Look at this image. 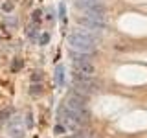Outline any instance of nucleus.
<instances>
[{"label": "nucleus", "instance_id": "obj_6", "mask_svg": "<svg viewBox=\"0 0 147 138\" xmlns=\"http://www.w3.org/2000/svg\"><path fill=\"white\" fill-rule=\"evenodd\" d=\"M72 70L74 74H79V76H86L92 77L96 72L94 64H92L88 59H83V57H72Z\"/></svg>", "mask_w": 147, "mask_h": 138}, {"label": "nucleus", "instance_id": "obj_10", "mask_svg": "<svg viewBox=\"0 0 147 138\" xmlns=\"http://www.w3.org/2000/svg\"><path fill=\"white\" fill-rule=\"evenodd\" d=\"M30 94L31 96H40L42 94V85H40V83H33V85L30 87Z\"/></svg>", "mask_w": 147, "mask_h": 138}, {"label": "nucleus", "instance_id": "obj_11", "mask_svg": "<svg viewBox=\"0 0 147 138\" xmlns=\"http://www.w3.org/2000/svg\"><path fill=\"white\" fill-rule=\"evenodd\" d=\"M48 43H50V33H42V35H40V39H39V44L46 46Z\"/></svg>", "mask_w": 147, "mask_h": 138}, {"label": "nucleus", "instance_id": "obj_15", "mask_svg": "<svg viewBox=\"0 0 147 138\" xmlns=\"http://www.w3.org/2000/svg\"><path fill=\"white\" fill-rule=\"evenodd\" d=\"M40 79V72H35V74H31V81H39Z\"/></svg>", "mask_w": 147, "mask_h": 138}, {"label": "nucleus", "instance_id": "obj_17", "mask_svg": "<svg viewBox=\"0 0 147 138\" xmlns=\"http://www.w3.org/2000/svg\"><path fill=\"white\" fill-rule=\"evenodd\" d=\"M28 125H30V127L33 125V120H31V114H28Z\"/></svg>", "mask_w": 147, "mask_h": 138}, {"label": "nucleus", "instance_id": "obj_14", "mask_svg": "<svg viewBox=\"0 0 147 138\" xmlns=\"http://www.w3.org/2000/svg\"><path fill=\"white\" fill-rule=\"evenodd\" d=\"M2 11H6V13H11V11H13V4H9V2L2 4Z\"/></svg>", "mask_w": 147, "mask_h": 138}, {"label": "nucleus", "instance_id": "obj_16", "mask_svg": "<svg viewBox=\"0 0 147 138\" xmlns=\"http://www.w3.org/2000/svg\"><path fill=\"white\" fill-rule=\"evenodd\" d=\"M39 18H40V11H39V9H37V11L33 13V20L37 22V20H39Z\"/></svg>", "mask_w": 147, "mask_h": 138}, {"label": "nucleus", "instance_id": "obj_7", "mask_svg": "<svg viewBox=\"0 0 147 138\" xmlns=\"http://www.w3.org/2000/svg\"><path fill=\"white\" fill-rule=\"evenodd\" d=\"M9 135H11L13 138H24V129L17 123V120L9 125Z\"/></svg>", "mask_w": 147, "mask_h": 138}, {"label": "nucleus", "instance_id": "obj_13", "mask_svg": "<svg viewBox=\"0 0 147 138\" xmlns=\"http://www.w3.org/2000/svg\"><path fill=\"white\" fill-rule=\"evenodd\" d=\"M11 68H13V70H20V68H22V61H18V59H15V61H13V64H11Z\"/></svg>", "mask_w": 147, "mask_h": 138}, {"label": "nucleus", "instance_id": "obj_9", "mask_svg": "<svg viewBox=\"0 0 147 138\" xmlns=\"http://www.w3.org/2000/svg\"><path fill=\"white\" fill-rule=\"evenodd\" d=\"M13 112H15V109H13V107L4 109L2 112H0V122H6V120H9V116H13Z\"/></svg>", "mask_w": 147, "mask_h": 138}, {"label": "nucleus", "instance_id": "obj_3", "mask_svg": "<svg viewBox=\"0 0 147 138\" xmlns=\"http://www.w3.org/2000/svg\"><path fill=\"white\" fill-rule=\"evenodd\" d=\"M66 107L72 110V112H76L79 118L83 120H86L88 118V110H86L85 107V98H83V94H70L68 96V99H66Z\"/></svg>", "mask_w": 147, "mask_h": 138}, {"label": "nucleus", "instance_id": "obj_1", "mask_svg": "<svg viewBox=\"0 0 147 138\" xmlns=\"http://www.w3.org/2000/svg\"><path fill=\"white\" fill-rule=\"evenodd\" d=\"M68 44H70L72 50H77V52L88 53L96 50V37H92V33L83 30H76L68 35Z\"/></svg>", "mask_w": 147, "mask_h": 138}, {"label": "nucleus", "instance_id": "obj_8", "mask_svg": "<svg viewBox=\"0 0 147 138\" xmlns=\"http://www.w3.org/2000/svg\"><path fill=\"white\" fill-rule=\"evenodd\" d=\"M55 83H57L59 87H63V83H64V66L63 64H57V66H55Z\"/></svg>", "mask_w": 147, "mask_h": 138}, {"label": "nucleus", "instance_id": "obj_4", "mask_svg": "<svg viewBox=\"0 0 147 138\" xmlns=\"http://www.w3.org/2000/svg\"><path fill=\"white\" fill-rule=\"evenodd\" d=\"M76 22L79 26H83L85 30H92V31H101L107 28V22L105 18H99V17H92V15H81V17H76Z\"/></svg>", "mask_w": 147, "mask_h": 138}, {"label": "nucleus", "instance_id": "obj_12", "mask_svg": "<svg viewBox=\"0 0 147 138\" xmlns=\"http://www.w3.org/2000/svg\"><path fill=\"white\" fill-rule=\"evenodd\" d=\"M53 133H55V135H63V133H66V125H61V123L55 125L53 127Z\"/></svg>", "mask_w": 147, "mask_h": 138}, {"label": "nucleus", "instance_id": "obj_5", "mask_svg": "<svg viewBox=\"0 0 147 138\" xmlns=\"http://www.w3.org/2000/svg\"><path fill=\"white\" fill-rule=\"evenodd\" d=\"M74 87L77 89L79 94H94V92H98V83L92 81V77L79 76V74H74Z\"/></svg>", "mask_w": 147, "mask_h": 138}, {"label": "nucleus", "instance_id": "obj_2", "mask_svg": "<svg viewBox=\"0 0 147 138\" xmlns=\"http://www.w3.org/2000/svg\"><path fill=\"white\" fill-rule=\"evenodd\" d=\"M76 7L83 9L86 15H92V17L103 18L105 15V6L99 0H76Z\"/></svg>", "mask_w": 147, "mask_h": 138}]
</instances>
